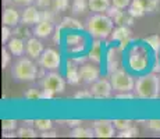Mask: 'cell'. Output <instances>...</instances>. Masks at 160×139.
<instances>
[{"instance_id": "obj_46", "label": "cell", "mask_w": 160, "mask_h": 139, "mask_svg": "<svg viewBox=\"0 0 160 139\" xmlns=\"http://www.w3.org/2000/svg\"><path fill=\"white\" fill-rule=\"evenodd\" d=\"M67 124H68L70 127H78V125H81V120H68V121H66Z\"/></svg>"}, {"instance_id": "obj_24", "label": "cell", "mask_w": 160, "mask_h": 139, "mask_svg": "<svg viewBox=\"0 0 160 139\" xmlns=\"http://www.w3.org/2000/svg\"><path fill=\"white\" fill-rule=\"evenodd\" d=\"M107 70H109L110 74H112L113 71L118 70V60H117L114 49H110V50L107 52Z\"/></svg>"}, {"instance_id": "obj_41", "label": "cell", "mask_w": 160, "mask_h": 139, "mask_svg": "<svg viewBox=\"0 0 160 139\" xmlns=\"http://www.w3.org/2000/svg\"><path fill=\"white\" fill-rule=\"evenodd\" d=\"M53 3V0H36V6L39 8H48Z\"/></svg>"}, {"instance_id": "obj_29", "label": "cell", "mask_w": 160, "mask_h": 139, "mask_svg": "<svg viewBox=\"0 0 160 139\" xmlns=\"http://www.w3.org/2000/svg\"><path fill=\"white\" fill-rule=\"evenodd\" d=\"M138 134H139L138 128H135V127H130V128L124 129V131H120L118 134H117V137L118 138H134V137H138Z\"/></svg>"}, {"instance_id": "obj_19", "label": "cell", "mask_w": 160, "mask_h": 139, "mask_svg": "<svg viewBox=\"0 0 160 139\" xmlns=\"http://www.w3.org/2000/svg\"><path fill=\"white\" fill-rule=\"evenodd\" d=\"M7 49L11 54L14 56H22L24 52H25V43H24L22 38H18V36H14L11 38L7 43Z\"/></svg>"}, {"instance_id": "obj_48", "label": "cell", "mask_w": 160, "mask_h": 139, "mask_svg": "<svg viewBox=\"0 0 160 139\" xmlns=\"http://www.w3.org/2000/svg\"><path fill=\"white\" fill-rule=\"evenodd\" d=\"M17 134H3V137H15Z\"/></svg>"}, {"instance_id": "obj_30", "label": "cell", "mask_w": 160, "mask_h": 139, "mask_svg": "<svg viewBox=\"0 0 160 139\" xmlns=\"http://www.w3.org/2000/svg\"><path fill=\"white\" fill-rule=\"evenodd\" d=\"M53 10L56 11V13H61V11L67 10L70 6V2L68 0H53Z\"/></svg>"}, {"instance_id": "obj_32", "label": "cell", "mask_w": 160, "mask_h": 139, "mask_svg": "<svg viewBox=\"0 0 160 139\" xmlns=\"http://www.w3.org/2000/svg\"><path fill=\"white\" fill-rule=\"evenodd\" d=\"M113 124H114L116 129H118V131H124V129L132 127V121L131 120H114Z\"/></svg>"}, {"instance_id": "obj_45", "label": "cell", "mask_w": 160, "mask_h": 139, "mask_svg": "<svg viewBox=\"0 0 160 139\" xmlns=\"http://www.w3.org/2000/svg\"><path fill=\"white\" fill-rule=\"evenodd\" d=\"M53 96H54L53 92L48 91V89H43V91H42V99H52Z\"/></svg>"}, {"instance_id": "obj_21", "label": "cell", "mask_w": 160, "mask_h": 139, "mask_svg": "<svg viewBox=\"0 0 160 139\" xmlns=\"http://www.w3.org/2000/svg\"><path fill=\"white\" fill-rule=\"evenodd\" d=\"M110 2L112 0H88V6L95 13H103L110 8Z\"/></svg>"}, {"instance_id": "obj_39", "label": "cell", "mask_w": 160, "mask_h": 139, "mask_svg": "<svg viewBox=\"0 0 160 139\" xmlns=\"http://www.w3.org/2000/svg\"><path fill=\"white\" fill-rule=\"evenodd\" d=\"M74 97L75 99H92V92L91 91H81V92H77L75 95H74Z\"/></svg>"}, {"instance_id": "obj_12", "label": "cell", "mask_w": 160, "mask_h": 139, "mask_svg": "<svg viewBox=\"0 0 160 139\" xmlns=\"http://www.w3.org/2000/svg\"><path fill=\"white\" fill-rule=\"evenodd\" d=\"M42 20V13L35 7V6H28L21 14V24L22 25H33L38 24Z\"/></svg>"}, {"instance_id": "obj_17", "label": "cell", "mask_w": 160, "mask_h": 139, "mask_svg": "<svg viewBox=\"0 0 160 139\" xmlns=\"http://www.w3.org/2000/svg\"><path fill=\"white\" fill-rule=\"evenodd\" d=\"M66 78H67V82L71 83V85H77V83L81 81V77H79V67L75 64V61H72V60L67 61Z\"/></svg>"}, {"instance_id": "obj_10", "label": "cell", "mask_w": 160, "mask_h": 139, "mask_svg": "<svg viewBox=\"0 0 160 139\" xmlns=\"http://www.w3.org/2000/svg\"><path fill=\"white\" fill-rule=\"evenodd\" d=\"M93 131L96 138H113L114 137V129L116 127L113 121L109 120H98L93 122Z\"/></svg>"}, {"instance_id": "obj_7", "label": "cell", "mask_w": 160, "mask_h": 139, "mask_svg": "<svg viewBox=\"0 0 160 139\" xmlns=\"http://www.w3.org/2000/svg\"><path fill=\"white\" fill-rule=\"evenodd\" d=\"M149 64V60L146 57V53L141 47H134L130 52L128 57V66L134 71H143Z\"/></svg>"}, {"instance_id": "obj_27", "label": "cell", "mask_w": 160, "mask_h": 139, "mask_svg": "<svg viewBox=\"0 0 160 139\" xmlns=\"http://www.w3.org/2000/svg\"><path fill=\"white\" fill-rule=\"evenodd\" d=\"M17 137L18 138H35L36 137V131L31 127H21L17 131Z\"/></svg>"}, {"instance_id": "obj_22", "label": "cell", "mask_w": 160, "mask_h": 139, "mask_svg": "<svg viewBox=\"0 0 160 139\" xmlns=\"http://www.w3.org/2000/svg\"><path fill=\"white\" fill-rule=\"evenodd\" d=\"M60 27L63 28V29L64 28H66V29H78V31L84 29V25H82L77 18H72V17H64L63 20H61Z\"/></svg>"}, {"instance_id": "obj_26", "label": "cell", "mask_w": 160, "mask_h": 139, "mask_svg": "<svg viewBox=\"0 0 160 139\" xmlns=\"http://www.w3.org/2000/svg\"><path fill=\"white\" fill-rule=\"evenodd\" d=\"M87 8H89L88 0H74V3H72V11L75 14L85 13V11H87Z\"/></svg>"}, {"instance_id": "obj_2", "label": "cell", "mask_w": 160, "mask_h": 139, "mask_svg": "<svg viewBox=\"0 0 160 139\" xmlns=\"http://www.w3.org/2000/svg\"><path fill=\"white\" fill-rule=\"evenodd\" d=\"M113 28H114V21L104 14H95L88 18L87 21V29L93 38L96 39H106L112 35Z\"/></svg>"}, {"instance_id": "obj_43", "label": "cell", "mask_w": 160, "mask_h": 139, "mask_svg": "<svg viewBox=\"0 0 160 139\" xmlns=\"http://www.w3.org/2000/svg\"><path fill=\"white\" fill-rule=\"evenodd\" d=\"M13 2L18 6H29L33 3V0H13Z\"/></svg>"}, {"instance_id": "obj_14", "label": "cell", "mask_w": 160, "mask_h": 139, "mask_svg": "<svg viewBox=\"0 0 160 139\" xmlns=\"http://www.w3.org/2000/svg\"><path fill=\"white\" fill-rule=\"evenodd\" d=\"M54 29L53 25V20H41L38 24H36L35 29H33V35L36 38H48V36L52 35Z\"/></svg>"}, {"instance_id": "obj_49", "label": "cell", "mask_w": 160, "mask_h": 139, "mask_svg": "<svg viewBox=\"0 0 160 139\" xmlns=\"http://www.w3.org/2000/svg\"><path fill=\"white\" fill-rule=\"evenodd\" d=\"M10 2H13V0H3V4H4V6H7Z\"/></svg>"}, {"instance_id": "obj_36", "label": "cell", "mask_w": 160, "mask_h": 139, "mask_svg": "<svg viewBox=\"0 0 160 139\" xmlns=\"http://www.w3.org/2000/svg\"><path fill=\"white\" fill-rule=\"evenodd\" d=\"M10 52H8V49H3L2 50V67L3 68H6V67L8 66V63H10Z\"/></svg>"}, {"instance_id": "obj_8", "label": "cell", "mask_w": 160, "mask_h": 139, "mask_svg": "<svg viewBox=\"0 0 160 139\" xmlns=\"http://www.w3.org/2000/svg\"><path fill=\"white\" fill-rule=\"evenodd\" d=\"M61 57L54 49H46L39 57V64L45 70H57L60 67Z\"/></svg>"}, {"instance_id": "obj_15", "label": "cell", "mask_w": 160, "mask_h": 139, "mask_svg": "<svg viewBox=\"0 0 160 139\" xmlns=\"http://www.w3.org/2000/svg\"><path fill=\"white\" fill-rule=\"evenodd\" d=\"M25 52L31 58H39L45 52V49L41 41H38L36 38H29L28 42L25 43Z\"/></svg>"}, {"instance_id": "obj_25", "label": "cell", "mask_w": 160, "mask_h": 139, "mask_svg": "<svg viewBox=\"0 0 160 139\" xmlns=\"http://www.w3.org/2000/svg\"><path fill=\"white\" fill-rule=\"evenodd\" d=\"M33 125L36 127V129H39L41 132H43V131H49V129H52V127H53V121H52V120L39 118V120H35V121H33Z\"/></svg>"}, {"instance_id": "obj_23", "label": "cell", "mask_w": 160, "mask_h": 139, "mask_svg": "<svg viewBox=\"0 0 160 139\" xmlns=\"http://www.w3.org/2000/svg\"><path fill=\"white\" fill-rule=\"evenodd\" d=\"M71 135L72 138H93L95 137V131L93 128L89 129V128H82L81 125L75 127V128L71 131Z\"/></svg>"}, {"instance_id": "obj_20", "label": "cell", "mask_w": 160, "mask_h": 139, "mask_svg": "<svg viewBox=\"0 0 160 139\" xmlns=\"http://www.w3.org/2000/svg\"><path fill=\"white\" fill-rule=\"evenodd\" d=\"M102 56H103V50H102V43H100V41L98 39V41H95L93 43H92V47L91 50H89V60L93 61V63L99 64L100 61H102Z\"/></svg>"}, {"instance_id": "obj_3", "label": "cell", "mask_w": 160, "mask_h": 139, "mask_svg": "<svg viewBox=\"0 0 160 139\" xmlns=\"http://www.w3.org/2000/svg\"><path fill=\"white\" fill-rule=\"evenodd\" d=\"M11 74L17 81H33L38 75V68L29 58L22 57L14 64Z\"/></svg>"}, {"instance_id": "obj_1", "label": "cell", "mask_w": 160, "mask_h": 139, "mask_svg": "<svg viewBox=\"0 0 160 139\" xmlns=\"http://www.w3.org/2000/svg\"><path fill=\"white\" fill-rule=\"evenodd\" d=\"M135 96L143 100H155L160 96V77L156 72L142 75L135 82Z\"/></svg>"}, {"instance_id": "obj_28", "label": "cell", "mask_w": 160, "mask_h": 139, "mask_svg": "<svg viewBox=\"0 0 160 139\" xmlns=\"http://www.w3.org/2000/svg\"><path fill=\"white\" fill-rule=\"evenodd\" d=\"M145 42L150 46V47H152V50L155 52V53H159L160 52V36L159 35L149 36V38L145 39Z\"/></svg>"}, {"instance_id": "obj_35", "label": "cell", "mask_w": 160, "mask_h": 139, "mask_svg": "<svg viewBox=\"0 0 160 139\" xmlns=\"http://www.w3.org/2000/svg\"><path fill=\"white\" fill-rule=\"evenodd\" d=\"M10 28L11 27H8V25H3V29H2V42L3 43H8V41H10V35H11Z\"/></svg>"}, {"instance_id": "obj_42", "label": "cell", "mask_w": 160, "mask_h": 139, "mask_svg": "<svg viewBox=\"0 0 160 139\" xmlns=\"http://www.w3.org/2000/svg\"><path fill=\"white\" fill-rule=\"evenodd\" d=\"M42 138H56V132L52 131V129H49V131H43L41 134Z\"/></svg>"}, {"instance_id": "obj_34", "label": "cell", "mask_w": 160, "mask_h": 139, "mask_svg": "<svg viewBox=\"0 0 160 139\" xmlns=\"http://www.w3.org/2000/svg\"><path fill=\"white\" fill-rule=\"evenodd\" d=\"M14 36H18V38H28L29 36V31L28 29H25L24 27H15V29H14Z\"/></svg>"}, {"instance_id": "obj_47", "label": "cell", "mask_w": 160, "mask_h": 139, "mask_svg": "<svg viewBox=\"0 0 160 139\" xmlns=\"http://www.w3.org/2000/svg\"><path fill=\"white\" fill-rule=\"evenodd\" d=\"M160 72V61H156V64H155V68H153V72Z\"/></svg>"}, {"instance_id": "obj_11", "label": "cell", "mask_w": 160, "mask_h": 139, "mask_svg": "<svg viewBox=\"0 0 160 139\" xmlns=\"http://www.w3.org/2000/svg\"><path fill=\"white\" fill-rule=\"evenodd\" d=\"M110 36H112V41L120 42V50H124L125 46L131 41V29L128 25H118Z\"/></svg>"}, {"instance_id": "obj_40", "label": "cell", "mask_w": 160, "mask_h": 139, "mask_svg": "<svg viewBox=\"0 0 160 139\" xmlns=\"http://www.w3.org/2000/svg\"><path fill=\"white\" fill-rule=\"evenodd\" d=\"M116 99H122V100H132L134 99V95L131 92H121V93L116 95Z\"/></svg>"}, {"instance_id": "obj_6", "label": "cell", "mask_w": 160, "mask_h": 139, "mask_svg": "<svg viewBox=\"0 0 160 139\" xmlns=\"http://www.w3.org/2000/svg\"><path fill=\"white\" fill-rule=\"evenodd\" d=\"M42 88L53 92L54 95L61 93V92H64V89H66V81L63 79V77H61L60 74L50 72V74H48V75H45L43 81H42Z\"/></svg>"}, {"instance_id": "obj_4", "label": "cell", "mask_w": 160, "mask_h": 139, "mask_svg": "<svg viewBox=\"0 0 160 139\" xmlns=\"http://www.w3.org/2000/svg\"><path fill=\"white\" fill-rule=\"evenodd\" d=\"M110 82L117 92H132L135 89L134 78L124 70H116L110 74Z\"/></svg>"}, {"instance_id": "obj_13", "label": "cell", "mask_w": 160, "mask_h": 139, "mask_svg": "<svg viewBox=\"0 0 160 139\" xmlns=\"http://www.w3.org/2000/svg\"><path fill=\"white\" fill-rule=\"evenodd\" d=\"M79 77L84 83H93L99 79V70L92 64H82L79 67Z\"/></svg>"}, {"instance_id": "obj_37", "label": "cell", "mask_w": 160, "mask_h": 139, "mask_svg": "<svg viewBox=\"0 0 160 139\" xmlns=\"http://www.w3.org/2000/svg\"><path fill=\"white\" fill-rule=\"evenodd\" d=\"M131 2L132 0H112L113 6H116V7H118V8H122V10H124L125 7H130Z\"/></svg>"}, {"instance_id": "obj_31", "label": "cell", "mask_w": 160, "mask_h": 139, "mask_svg": "<svg viewBox=\"0 0 160 139\" xmlns=\"http://www.w3.org/2000/svg\"><path fill=\"white\" fill-rule=\"evenodd\" d=\"M17 120H3L2 121V129L4 132H14L17 128Z\"/></svg>"}, {"instance_id": "obj_38", "label": "cell", "mask_w": 160, "mask_h": 139, "mask_svg": "<svg viewBox=\"0 0 160 139\" xmlns=\"http://www.w3.org/2000/svg\"><path fill=\"white\" fill-rule=\"evenodd\" d=\"M146 127L155 132H160V120H150V121H148Z\"/></svg>"}, {"instance_id": "obj_18", "label": "cell", "mask_w": 160, "mask_h": 139, "mask_svg": "<svg viewBox=\"0 0 160 139\" xmlns=\"http://www.w3.org/2000/svg\"><path fill=\"white\" fill-rule=\"evenodd\" d=\"M66 43L67 47H68L70 52L72 53H77V52H82L84 49V38L81 35H75V33H68L66 38Z\"/></svg>"}, {"instance_id": "obj_9", "label": "cell", "mask_w": 160, "mask_h": 139, "mask_svg": "<svg viewBox=\"0 0 160 139\" xmlns=\"http://www.w3.org/2000/svg\"><path fill=\"white\" fill-rule=\"evenodd\" d=\"M112 91H113V86L112 82L107 81V79H98L96 82L92 83V96L95 99H107L112 96Z\"/></svg>"}, {"instance_id": "obj_33", "label": "cell", "mask_w": 160, "mask_h": 139, "mask_svg": "<svg viewBox=\"0 0 160 139\" xmlns=\"http://www.w3.org/2000/svg\"><path fill=\"white\" fill-rule=\"evenodd\" d=\"M25 99H28V100H39V99H42V92H39L35 88L28 89L25 92Z\"/></svg>"}, {"instance_id": "obj_16", "label": "cell", "mask_w": 160, "mask_h": 139, "mask_svg": "<svg viewBox=\"0 0 160 139\" xmlns=\"http://www.w3.org/2000/svg\"><path fill=\"white\" fill-rule=\"evenodd\" d=\"M21 22V15L18 14L17 10L11 7H7L3 11V25H8L11 28H15Z\"/></svg>"}, {"instance_id": "obj_5", "label": "cell", "mask_w": 160, "mask_h": 139, "mask_svg": "<svg viewBox=\"0 0 160 139\" xmlns=\"http://www.w3.org/2000/svg\"><path fill=\"white\" fill-rule=\"evenodd\" d=\"M159 7V0H132L128 14H131L134 18L143 17L148 13H155Z\"/></svg>"}, {"instance_id": "obj_44", "label": "cell", "mask_w": 160, "mask_h": 139, "mask_svg": "<svg viewBox=\"0 0 160 139\" xmlns=\"http://www.w3.org/2000/svg\"><path fill=\"white\" fill-rule=\"evenodd\" d=\"M61 29H63V28L61 27H56V31H54V43H58L60 42V32H61Z\"/></svg>"}]
</instances>
